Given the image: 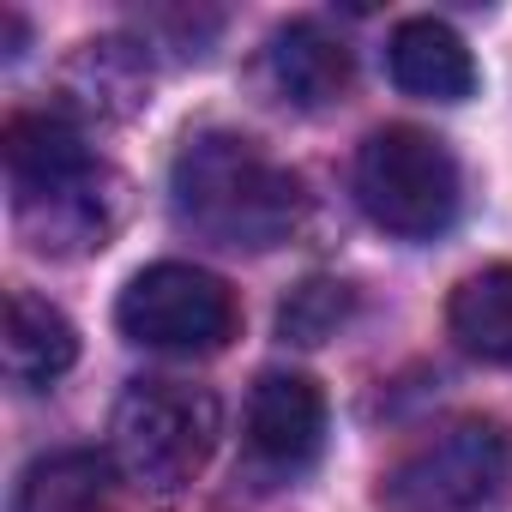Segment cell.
Masks as SVG:
<instances>
[{
  "label": "cell",
  "mask_w": 512,
  "mask_h": 512,
  "mask_svg": "<svg viewBox=\"0 0 512 512\" xmlns=\"http://www.w3.org/2000/svg\"><path fill=\"white\" fill-rule=\"evenodd\" d=\"M169 205L181 229L235 253H272L308 217V193L296 169L278 163L260 139L229 133V127H205L175 151Z\"/></svg>",
  "instance_id": "cell-1"
},
{
  "label": "cell",
  "mask_w": 512,
  "mask_h": 512,
  "mask_svg": "<svg viewBox=\"0 0 512 512\" xmlns=\"http://www.w3.org/2000/svg\"><path fill=\"white\" fill-rule=\"evenodd\" d=\"M7 181L13 211L31 247L43 253H91L121 223V175L103 169L85 145V133L67 115H13L7 121Z\"/></svg>",
  "instance_id": "cell-2"
},
{
  "label": "cell",
  "mask_w": 512,
  "mask_h": 512,
  "mask_svg": "<svg viewBox=\"0 0 512 512\" xmlns=\"http://www.w3.org/2000/svg\"><path fill=\"white\" fill-rule=\"evenodd\" d=\"M217 434H223V410L205 386H187V380H133L115 404V422H109V452H115V470L139 488H187L211 452H217Z\"/></svg>",
  "instance_id": "cell-3"
},
{
  "label": "cell",
  "mask_w": 512,
  "mask_h": 512,
  "mask_svg": "<svg viewBox=\"0 0 512 512\" xmlns=\"http://www.w3.org/2000/svg\"><path fill=\"white\" fill-rule=\"evenodd\" d=\"M356 199L398 241H434L452 229L464 175L446 139L422 127H380L356 151Z\"/></svg>",
  "instance_id": "cell-4"
},
{
  "label": "cell",
  "mask_w": 512,
  "mask_h": 512,
  "mask_svg": "<svg viewBox=\"0 0 512 512\" xmlns=\"http://www.w3.org/2000/svg\"><path fill=\"white\" fill-rule=\"evenodd\" d=\"M115 326L139 350L211 356L235 338V296L217 272L163 260V266H145L127 278V290L115 302Z\"/></svg>",
  "instance_id": "cell-5"
},
{
  "label": "cell",
  "mask_w": 512,
  "mask_h": 512,
  "mask_svg": "<svg viewBox=\"0 0 512 512\" xmlns=\"http://www.w3.org/2000/svg\"><path fill=\"white\" fill-rule=\"evenodd\" d=\"M512 488V434L506 422H452L422 440L392 476L386 500L404 512H482Z\"/></svg>",
  "instance_id": "cell-6"
},
{
  "label": "cell",
  "mask_w": 512,
  "mask_h": 512,
  "mask_svg": "<svg viewBox=\"0 0 512 512\" xmlns=\"http://www.w3.org/2000/svg\"><path fill=\"white\" fill-rule=\"evenodd\" d=\"M326 446V392L308 374H260L247 398V452L266 476H302Z\"/></svg>",
  "instance_id": "cell-7"
},
{
  "label": "cell",
  "mask_w": 512,
  "mask_h": 512,
  "mask_svg": "<svg viewBox=\"0 0 512 512\" xmlns=\"http://www.w3.org/2000/svg\"><path fill=\"white\" fill-rule=\"evenodd\" d=\"M386 67H392V85L422 103H464L476 91V61L464 37L440 19H404L386 43Z\"/></svg>",
  "instance_id": "cell-8"
},
{
  "label": "cell",
  "mask_w": 512,
  "mask_h": 512,
  "mask_svg": "<svg viewBox=\"0 0 512 512\" xmlns=\"http://www.w3.org/2000/svg\"><path fill=\"white\" fill-rule=\"evenodd\" d=\"M0 362H7V380L37 392L55 386L73 362H79V332L61 308H49L31 290L7 296V326H0Z\"/></svg>",
  "instance_id": "cell-9"
},
{
  "label": "cell",
  "mask_w": 512,
  "mask_h": 512,
  "mask_svg": "<svg viewBox=\"0 0 512 512\" xmlns=\"http://www.w3.org/2000/svg\"><path fill=\"white\" fill-rule=\"evenodd\" d=\"M61 91H67V103L79 115L121 121V115L145 109L151 61H145V49L133 37H97V43H79V55L61 73Z\"/></svg>",
  "instance_id": "cell-10"
},
{
  "label": "cell",
  "mask_w": 512,
  "mask_h": 512,
  "mask_svg": "<svg viewBox=\"0 0 512 512\" xmlns=\"http://www.w3.org/2000/svg\"><path fill=\"white\" fill-rule=\"evenodd\" d=\"M266 79L296 109H326L350 91V49L320 25H284L266 43Z\"/></svg>",
  "instance_id": "cell-11"
},
{
  "label": "cell",
  "mask_w": 512,
  "mask_h": 512,
  "mask_svg": "<svg viewBox=\"0 0 512 512\" xmlns=\"http://www.w3.org/2000/svg\"><path fill=\"white\" fill-rule=\"evenodd\" d=\"M446 326L464 356L512 368V266H488L464 278L446 302Z\"/></svg>",
  "instance_id": "cell-12"
},
{
  "label": "cell",
  "mask_w": 512,
  "mask_h": 512,
  "mask_svg": "<svg viewBox=\"0 0 512 512\" xmlns=\"http://www.w3.org/2000/svg\"><path fill=\"white\" fill-rule=\"evenodd\" d=\"M103 500H109V458L49 452L19 476L13 512H103Z\"/></svg>",
  "instance_id": "cell-13"
},
{
  "label": "cell",
  "mask_w": 512,
  "mask_h": 512,
  "mask_svg": "<svg viewBox=\"0 0 512 512\" xmlns=\"http://www.w3.org/2000/svg\"><path fill=\"white\" fill-rule=\"evenodd\" d=\"M350 320V284H332V278H308L284 314H278V332L296 338V344H326L338 326Z\"/></svg>",
  "instance_id": "cell-14"
}]
</instances>
